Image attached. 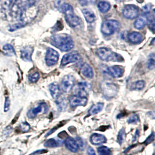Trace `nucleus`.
<instances>
[{
    "mask_svg": "<svg viewBox=\"0 0 155 155\" xmlns=\"http://www.w3.org/2000/svg\"><path fill=\"white\" fill-rule=\"evenodd\" d=\"M104 103H98L96 105H94L89 110V114L90 115H95L98 114V112H101L103 109L104 107Z\"/></svg>",
    "mask_w": 155,
    "mask_h": 155,
    "instance_id": "nucleus-26",
    "label": "nucleus"
},
{
    "mask_svg": "<svg viewBox=\"0 0 155 155\" xmlns=\"http://www.w3.org/2000/svg\"><path fill=\"white\" fill-rule=\"evenodd\" d=\"M116 1L117 2H122V1H124V0H116Z\"/></svg>",
    "mask_w": 155,
    "mask_h": 155,
    "instance_id": "nucleus-42",
    "label": "nucleus"
},
{
    "mask_svg": "<svg viewBox=\"0 0 155 155\" xmlns=\"http://www.w3.org/2000/svg\"><path fill=\"white\" fill-rule=\"evenodd\" d=\"M125 138H126L125 130L124 128H123L120 130L119 134L117 135V142L120 145H121L123 143V142L124 141Z\"/></svg>",
    "mask_w": 155,
    "mask_h": 155,
    "instance_id": "nucleus-29",
    "label": "nucleus"
},
{
    "mask_svg": "<svg viewBox=\"0 0 155 155\" xmlns=\"http://www.w3.org/2000/svg\"><path fill=\"white\" fill-rule=\"evenodd\" d=\"M90 142L93 145H100L106 142V138L102 134L95 133L91 136Z\"/></svg>",
    "mask_w": 155,
    "mask_h": 155,
    "instance_id": "nucleus-15",
    "label": "nucleus"
},
{
    "mask_svg": "<svg viewBox=\"0 0 155 155\" xmlns=\"http://www.w3.org/2000/svg\"><path fill=\"white\" fill-rule=\"evenodd\" d=\"M139 131L138 130H136V131H135V135H134V136H133V142H134V141H135L137 140L138 138L139 137Z\"/></svg>",
    "mask_w": 155,
    "mask_h": 155,
    "instance_id": "nucleus-39",
    "label": "nucleus"
},
{
    "mask_svg": "<svg viewBox=\"0 0 155 155\" xmlns=\"http://www.w3.org/2000/svg\"><path fill=\"white\" fill-rule=\"evenodd\" d=\"M74 139L76 141L79 148H80L81 150H84L85 147H86V142H85V141L82 138H80L79 136H76Z\"/></svg>",
    "mask_w": 155,
    "mask_h": 155,
    "instance_id": "nucleus-32",
    "label": "nucleus"
},
{
    "mask_svg": "<svg viewBox=\"0 0 155 155\" xmlns=\"http://www.w3.org/2000/svg\"><path fill=\"white\" fill-rule=\"evenodd\" d=\"M51 43L61 51H68L74 47V42L71 36L66 34L55 35L51 37Z\"/></svg>",
    "mask_w": 155,
    "mask_h": 155,
    "instance_id": "nucleus-1",
    "label": "nucleus"
},
{
    "mask_svg": "<svg viewBox=\"0 0 155 155\" xmlns=\"http://www.w3.org/2000/svg\"><path fill=\"white\" fill-rule=\"evenodd\" d=\"M96 54L98 57L105 61L122 62L123 58L119 54L113 52L106 47H101L96 50Z\"/></svg>",
    "mask_w": 155,
    "mask_h": 155,
    "instance_id": "nucleus-3",
    "label": "nucleus"
},
{
    "mask_svg": "<svg viewBox=\"0 0 155 155\" xmlns=\"http://www.w3.org/2000/svg\"><path fill=\"white\" fill-rule=\"evenodd\" d=\"M64 143V141L60 139H56L55 138H51L47 140L44 144V146L46 148H56L61 146Z\"/></svg>",
    "mask_w": 155,
    "mask_h": 155,
    "instance_id": "nucleus-20",
    "label": "nucleus"
},
{
    "mask_svg": "<svg viewBox=\"0 0 155 155\" xmlns=\"http://www.w3.org/2000/svg\"><path fill=\"white\" fill-rule=\"evenodd\" d=\"M48 110V106L45 103H40L36 107L29 110L27 112V116L30 118H34L40 113L46 114Z\"/></svg>",
    "mask_w": 155,
    "mask_h": 155,
    "instance_id": "nucleus-6",
    "label": "nucleus"
},
{
    "mask_svg": "<svg viewBox=\"0 0 155 155\" xmlns=\"http://www.w3.org/2000/svg\"><path fill=\"white\" fill-rule=\"evenodd\" d=\"M61 11L64 14L65 20L70 27H76L81 23V20L74 14L73 8L69 4L64 2L61 7Z\"/></svg>",
    "mask_w": 155,
    "mask_h": 155,
    "instance_id": "nucleus-2",
    "label": "nucleus"
},
{
    "mask_svg": "<svg viewBox=\"0 0 155 155\" xmlns=\"http://www.w3.org/2000/svg\"><path fill=\"white\" fill-rule=\"evenodd\" d=\"M120 28V23L116 20H106L101 25V32L103 34L109 36L118 31Z\"/></svg>",
    "mask_w": 155,
    "mask_h": 155,
    "instance_id": "nucleus-4",
    "label": "nucleus"
},
{
    "mask_svg": "<svg viewBox=\"0 0 155 155\" xmlns=\"http://www.w3.org/2000/svg\"><path fill=\"white\" fill-rule=\"evenodd\" d=\"M56 104L57 106L58 110L59 111L65 110L67 106L66 100L64 97H59L56 100Z\"/></svg>",
    "mask_w": 155,
    "mask_h": 155,
    "instance_id": "nucleus-24",
    "label": "nucleus"
},
{
    "mask_svg": "<svg viewBox=\"0 0 155 155\" xmlns=\"http://www.w3.org/2000/svg\"><path fill=\"white\" fill-rule=\"evenodd\" d=\"M122 15L125 18L128 19H135L139 15V9L134 5H127L123 8Z\"/></svg>",
    "mask_w": 155,
    "mask_h": 155,
    "instance_id": "nucleus-5",
    "label": "nucleus"
},
{
    "mask_svg": "<svg viewBox=\"0 0 155 155\" xmlns=\"http://www.w3.org/2000/svg\"><path fill=\"white\" fill-rule=\"evenodd\" d=\"M111 4L106 1H101L98 4V8L102 13H106L111 9Z\"/></svg>",
    "mask_w": 155,
    "mask_h": 155,
    "instance_id": "nucleus-25",
    "label": "nucleus"
},
{
    "mask_svg": "<svg viewBox=\"0 0 155 155\" xmlns=\"http://www.w3.org/2000/svg\"><path fill=\"white\" fill-rule=\"evenodd\" d=\"M91 89V85L86 82H81L77 84L74 90V95L86 97Z\"/></svg>",
    "mask_w": 155,
    "mask_h": 155,
    "instance_id": "nucleus-7",
    "label": "nucleus"
},
{
    "mask_svg": "<svg viewBox=\"0 0 155 155\" xmlns=\"http://www.w3.org/2000/svg\"><path fill=\"white\" fill-rule=\"evenodd\" d=\"M88 154L89 155H95V153L94 150L91 148V147H89L88 148Z\"/></svg>",
    "mask_w": 155,
    "mask_h": 155,
    "instance_id": "nucleus-40",
    "label": "nucleus"
},
{
    "mask_svg": "<svg viewBox=\"0 0 155 155\" xmlns=\"http://www.w3.org/2000/svg\"></svg>",
    "mask_w": 155,
    "mask_h": 155,
    "instance_id": "nucleus-43",
    "label": "nucleus"
},
{
    "mask_svg": "<svg viewBox=\"0 0 155 155\" xmlns=\"http://www.w3.org/2000/svg\"><path fill=\"white\" fill-rule=\"evenodd\" d=\"M81 57L80 54L76 51H72L65 54L61 61V66H65L69 64L76 63L80 61Z\"/></svg>",
    "mask_w": 155,
    "mask_h": 155,
    "instance_id": "nucleus-10",
    "label": "nucleus"
},
{
    "mask_svg": "<svg viewBox=\"0 0 155 155\" xmlns=\"http://www.w3.org/2000/svg\"><path fill=\"white\" fill-rule=\"evenodd\" d=\"M107 72L113 78H120L123 76L124 70L122 67L117 66L107 68Z\"/></svg>",
    "mask_w": 155,
    "mask_h": 155,
    "instance_id": "nucleus-14",
    "label": "nucleus"
},
{
    "mask_svg": "<svg viewBox=\"0 0 155 155\" xmlns=\"http://www.w3.org/2000/svg\"><path fill=\"white\" fill-rule=\"evenodd\" d=\"M102 90L104 92V94L106 96L111 97L116 94L118 91V88L117 87L113 84L104 83L102 85Z\"/></svg>",
    "mask_w": 155,
    "mask_h": 155,
    "instance_id": "nucleus-12",
    "label": "nucleus"
},
{
    "mask_svg": "<svg viewBox=\"0 0 155 155\" xmlns=\"http://www.w3.org/2000/svg\"><path fill=\"white\" fill-rule=\"evenodd\" d=\"M81 72L85 77L91 79L94 76V72L92 67L88 64H83L81 68Z\"/></svg>",
    "mask_w": 155,
    "mask_h": 155,
    "instance_id": "nucleus-21",
    "label": "nucleus"
},
{
    "mask_svg": "<svg viewBox=\"0 0 155 155\" xmlns=\"http://www.w3.org/2000/svg\"><path fill=\"white\" fill-rule=\"evenodd\" d=\"M145 82L144 81H138L133 83L130 89L133 90H141L145 87Z\"/></svg>",
    "mask_w": 155,
    "mask_h": 155,
    "instance_id": "nucleus-27",
    "label": "nucleus"
},
{
    "mask_svg": "<svg viewBox=\"0 0 155 155\" xmlns=\"http://www.w3.org/2000/svg\"><path fill=\"white\" fill-rule=\"evenodd\" d=\"M21 128L23 132L26 133V132H27V131H29L30 130V126L26 122H23L22 123H21Z\"/></svg>",
    "mask_w": 155,
    "mask_h": 155,
    "instance_id": "nucleus-35",
    "label": "nucleus"
},
{
    "mask_svg": "<svg viewBox=\"0 0 155 155\" xmlns=\"http://www.w3.org/2000/svg\"><path fill=\"white\" fill-rule=\"evenodd\" d=\"M148 68L151 70H153L155 68V57H154V54H152V56L150 57L148 60Z\"/></svg>",
    "mask_w": 155,
    "mask_h": 155,
    "instance_id": "nucleus-34",
    "label": "nucleus"
},
{
    "mask_svg": "<svg viewBox=\"0 0 155 155\" xmlns=\"http://www.w3.org/2000/svg\"><path fill=\"white\" fill-rule=\"evenodd\" d=\"M154 138H155V133H154V132H153L148 137V138L145 140V141L144 142L145 145H147L149 144L150 143H151L152 142H153L154 141Z\"/></svg>",
    "mask_w": 155,
    "mask_h": 155,
    "instance_id": "nucleus-36",
    "label": "nucleus"
},
{
    "mask_svg": "<svg viewBox=\"0 0 155 155\" xmlns=\"http://www.w3.org/2000/svg\"><path fill=\"white\" fill-rule=\"evenodd\" d=\"M59 53L51 48L46 50L45 55V63L48 66H53L55 65L59 60Z\"/></svg>",
    "mask_w": 155,
    "mask_h": 155,
    "instance_id": "nucleus-9",
    "label": "nucleus"
},
{
    "mask_svg": "<svg viewBox=\"0 0 155 155\" xmlns=\"http://www.w3.org/2000/svg\"><path fill=\"white\" fill-rule=\"evenodd\" d=\"M47 152V151L46 150H44V149H41V150H38V151H36L35 152H34L33 153H32L31 154H30V155H40V154H44Z\"/></svg>",
    "mask_w": 155,
    "mask_h": 155,
    "instance_id": "nucleus-38",
    "label": "nucleus"
},
{
    "mask_svg": "<svg viewBox=\"0 0 155 155\" xmlns=\"http://www.w3.org/2000/svg\"><path fill=\"white\" fill-rule=\"evenodd\" d=\"M10 107V99L9 97H6L5 105H4V111L6 112L9 110Z\"/></svg>",
    "mask_w": 155,
    "mask_h": 155,
    "instance_id": "nucleus-37",
    "label": "nucleus"
},
{
    "mask_svg": "<svg viewBox=\"0 0 155 155\" xmlns=\"http://www.w3.org/2000/svg\"><path fill=\"white\" fill-rule=\"evenodd\" d=\"M79 2H80V5H83V6L86 5L88 4L87 0H79Z\"/></svg>",
    "mask_w": 155,
    "mask_h": 155,
    "instance_id": "nucleus-41",
    "label": "nucleus"
},
{
    "mask_svg": "<svg viewBox=\"0 0 155 155\" xmlns=\"http://www.w3.org/2000/svg\"><path fill=\"white\" fill-rule=\"evenodd\" d=\"M83 14L88 23H92L96 19V16L94 12L89 8H84L81 10Z\"/></svg>",
    "mask_w": 155,
    "mask_h": 155,
    "instance_id": "nucleus-19",
    "label": "nucleus"
},
{
    "mask_svg": "<svg viewBox=\"0 0 155 155\" xmlns=\"http://www.w3.org/2000/svg\"><path fill=\"white\" fill-rule=\"evenodd\" d=\"M87 97L73 95L69 98V103L70 106L73 107H76L78 106H84L87 105Z\"/></svg>",
    "mask_w": 155,
    "mask_h": 155,
    "instance_id": "nucleus-11",
    "label": "nucleus"
},
{
    "mask_svg": "<svg viewBox=\"0 0 155 155\" xmlns=\"http://www.w3.org/2000/svg\"><path fill=\"white\" fill-rule=\"evenodd\" d=\"M75 82V78L73 75H65L61 82V89L64 93H67L71 91L73 88Z\"/></svg>",
    "mask_w": 155,
    "mask_h": 155,
    "instance_id": "nucleus-8",
    "label": "nucleus"
},
{
    "mask_svg": "<svg viewBox=\"0 0 155 155\" xmlns=\"http://www.w3.org/2000/svg\"><path fill=\"white\" fill-rule=\"evenodd\" d=\"M49 90L51 94V96L55 100L60 97L62 91L60 88V86L58 84L55 82L50 84L49 86Z\"/></svg>",
    "mask_w": 155,
    "mask_h": 155,
    "instance_id": "nucleus-17",
    "label": "nucleus"
},
{
    "mask_svg": "<svg viewBox=\"0 0 155 155\" xmlns=\"http://www.w3.org/2000/svg\"><path fill=\"white\" fill-rule=\"evenodd\" d=\"M147 23V18L146 15H144L138 17L134 22V26L137 29H142Z\"/></svg>",
    "mask_w": 155,
    "mask_h": 155,
    "instance_id": "nucleus-22",
    "label": "nucleus"
},
{
    "mask_svg": "<svg viewBox=\"0 0 155 155\" xmlns=\"http://www.w3.org/2000/svg\"><path fill=\"white\" fill-rule=\"evenodd\" d=\"M129 40L133 44H138L143 40L142 35L136 32H133L128 35Z\"/></svg>",
    "mask_w": 155,
    "mask_h": 155,
    "instance_id": "nucleus-18",
    "label": "nucleus"
},
{
    "mask_svg": "<svg viewBox=\"0 0 155 155\" xmlns=\"http://www.w3.org/2000/svg\"><path fill=\"white\" fill-rule=\"evenodd\" d=\"M64 143L67 149L71 152L76 153L79 149V147L76 141L71 137H67L64 141Z\"/></svg>",
    "mask_w": 155,
    "mask_h": 155,
    "instance_id": "nucleus-13",
    "label": "nucleus"
},
{
    "mask_svg": "<svg viewBox=\"0 0 155 155\" xmlns=\"http://www.w3.org/2000/svg\"><path fill=\"white\" fill-rule=\"evenodd\" d=\"M2 49L5 52H7V53H8L9 54L12 53L14 55H16L15 49H14V47L11 44H6L4 45L3 46V47H2Z\"/></svg>",
    "mask_w": 155,
    "mask_h": 155,
    "instance_id": "nucleus-31",
    "label": "nucleus"
},
{
    "mask_svg": "<svg viewBox=\"0 0 155 155\" xmlns=\"http://www.w3.org/2000/svg\"><path fill=\"white\" fill-rule=\"evenodd\" d=\"M28 78L31 83H36L39 81L40 78V74L38 72H36L33 74H30L28 76Z\"/></svg>",
    "mask_w": 155,
    "mask_h": 155,
    "instance_id": "nucleus-30",
    "label": "nucleus"
},
{
    "mask_svg": "<svg viewBox=\"0 0 155 155\" xmlns=\"http://www.w3.org/2000/svg\"><path fill=\"white\" fill-rule=\"evenodd\" d=\"M144 149V147L141 145H134L131 146L126 150L124 153L127 155H133L136 154Z\"/></svg>",
    "mask_w": 155,
    "mask_h": 155,
    "instance_id": "nucleus-23",
    "label": "nucleus"
},
{
    "mask_svg": "<svg viewBox=\"0 0 155 155\" xmlns=\"http://www.w3.org/2000/svg\"><path fill=\"white\" fill-rule=\"evenodd\" d=\"M33 48L30 46H26L21 51V57L25 61H31V56Z\"/></svg>",
    "mask_w": 155,
    "mask_h": 155,
    "instance_id": "nucleus-16",
    "label": "nucleus"
},
{
    "mask_svg": "<svg viewBox=\"0 0 155 155\" xmlns=\"http://www.w3.org/2000/svg\"><path fill=\"white\" fill-rule=\"evenodd\" d=\"M139 116L137 114H134L129 118L127 120V123L129 124H136L138 122H139Z\"/></svg>",
    "mask_w": 155,
    "mask_h": 155,
    "instance_id": "nucleus-33",
    "label": "nucleus"
},
{
    "mask_svg": "<svg viewBox=\"0 0 155 155\" xmlns=\"http://www.w3.org/2000/svg\"><path fill=\"white\" fill-rule=\"evenodd\" d=\"M98 153L99 155H112L110 149L105 146H101L98 148Z\"/></svg>",
    "mask_w": 155,
    "mask_h": 155,
    "instance_id": "nucleus-28",
    "label": "nucleus"
}]
</instances>
